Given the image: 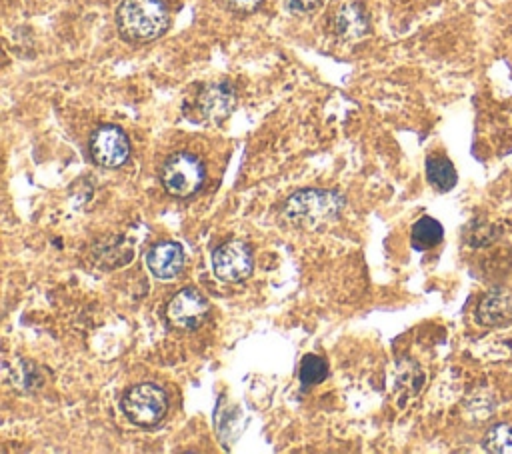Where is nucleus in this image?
Here are the masks:
<instances>
[{"instance_id": "f257e3e1", "label": "nucleus", "mask_w": 512, "mask_h": 454, "mask_svg": "<svg viewBox=\"0 0 512 454\" xmlns=\"http://www.w3.org/2000/svg\"><path fill=\"white\" fill-rule=\"evenodd\" d=\"M116 24L124 40L150 42L168 30L170 14L162 0H122Z\"/></svg>"}, {"instance_id": "f03ea898", "label": "nucleus", "mask_w": 512, "mask_h": 454, "mask_svg": "<svg viewBox=\"0 0 512 454\" xmlns=\"http://www.w3.org/2000/svg\"><path fill=\"white\" fill-rule=\"evenodd\" d=\"M344 208V196L332 190L306 188L294 192L282 206V218L296 228H318L334 220Z\"/></svg>"}, {"instance_id": "7ed1b4c3", "label": "nucleus", "mask_w": 512, "mask_h": 454, "mask_svg": "<svg viewBox=\"0 0 512 454\" xmlns=\"http://www.w3.org/2000/svg\"><path fill=\"white\" fill-rule=\"evenodd\" d=\"M204 164L190 152H176L166 158L160 168L164 190L174 198H188L204 184Z\"/></svg>"}, {"instance_id": "20e7f679", "label": "nucleus", "mask_w": 512, "mask_h": 454, "mask_svg": "<svg viewBox=\"0 0 512 454\" xmlns=\"http://www.w3.org/2000/svg\"><path fill=\"white\" fill-rule=\"evenodd\" d=\"M122 412L136 426H156L168 412L166 392L152 382H140L124 394Z\"/></svg>"}, {"instance_id": "39448f33", "label": "nucleus", "mask_w": 512, "mask_h": 454, "mask_svg": "<svg viewBox=\"0 0 512 454\" xmlns=\"http://www.w3.org/2000/svg\"><path fill=\"white\" fill-rule=\"evenodd\" d=\"M252 268V250L242 240H228L212 252V270L224 282H240L252 274Z\"/></svg>"}, {"instance_id": "423d86ee", "label": "nucleus", "mask_w": 512, "mask_h": 454, "mask_svg": "<svg viewBox=\"0 0 512 454\" xmlns=\"http://www.w3.org/2000/svg\"><path fill=\"white\" fill-rule=\"evenodd\" d=\"M90 156L104 168H118L130 156V142L122 128L114 124L98 126L90 136Z\"/></svg>"}, {"instance_id": "0eeeda50", "label": "nucleus", "mask_w": 512, "mask_h": 454, "mask_svg": "<svg viewBox=\"0 0 512 454\" xmlns=\"http://www.w3.org/2000/svg\"><path fill=\"white\" fill-rule=\"evenodd\" d=\"M208 318V302L196 288H182L166 306V320L176 330H196Z\"/></svg>"}, {"instance_id": "6e6552de", "label": "nucleus", "mask_w": 512, "mask_h": 454, "mask_svg": "<svg viewBox=\"0 0 512 454\" xmlns=\"http://www.w3.org/2000/svg\"><path fill=\"white\" fill-rule=\"evenodd\" d=\"M236 106V92L228 82H212L196 96V112L204 122H222Z\"/></svg>"}, {"instance_id": "1a4fd4ad", "label": "nucleus", "mask_w": 512, "mask_h": 454, "mask_svg": "<svg viewBox=\"0 0 512 454\" xmlns=\"http://www.w3.org/2000/svg\"><path fill=\"white\" fill-rule=\"evenodd\" d=\"M146 266L160 280L176 278L184 268L182 246L172 240L154 244L146 254Z\"/></svg>"}, {"instance_id": "9d476101", "label": "nucleus", "mask_w": 512, "mask_h": 454, "mask_svg": "<svg viewBox=\"0 0 512 454\" xmlns=\"http://www.w3.org/2000/svg\"><path fill=\"white\" fill-rule=\"evenodd\" d=\"M332 32L344 40L362 38L368 32V16L356 2H342L332 14Z\"/></svg>"}, {"instance_id": "9b49d317", "label": "nucleus", "mask_w": 512, "mask_h": 454, "mask_svg": "<svg viewBox=\"0 0 512 454\" xmlns=\"http://www.w3.org/2000/svg\"><path fill=\"white\" fill-rule=\"evenodd\" d=\"M476 320L482 326H500L512 320V296L504 290L488 292L476 308Z\"/></svg>"}, {"instance_id": "f8f14e48", "label": "nucleus", "mask_w": 512, "mask_h": 454, "mask_svg": "<svg viewBox=\"0 0 512 454\" xmlns=\"http://www.w3.org/2000/svg\"><path fill=\"white\" fill-rule=\"evenodd\" d=\"M426 178L440 192L452 190L456 186V180H458L452 162L444 156H428V160H426Z\"/></svg>"}, {"instance_id": "ddd939ff", "label": "nucleus", "mask_w": 512, "mask_h": 454, "mask_svg": "<svg viewBox=\"0 0 512 454\" xmlns=\"http://www.w3.org/2000/svg\"><path fill=\"white\" fill-rule=\"evenodd\" d=\"M442 236H444V228L432 216H422L420 220H416V224L412 226V232H410V240L416 250H428V248L440 244Z\"/></svg>"}, {"instance_id": "4468645a", "label": "nucleus", "mask_w": 512, "mask_h": 454, "mask_svg": "<svg viewBox=\"0 0 512 454\" xmlns=\"http://www.w3.org/2000/svg\"><path fill=\"white\" fill-rule=\"evenodd\" d=\"M112 256H120L124 262H130L132 260V246L124 238H112V240L94 248L96 262H100L106 268H116Z\"/></svg>"}, {"instance_id": "2eb2a0df", "label": "nucleus", "mask_w": 512, "mask_h": 454, "mask_svg": "<svg viewBox=\"0 0 512 454\" xmlns=\"http://www.w3.org/2000/svg\"><path fill=\"white\" fill-rule=\"evenodd\" d=\"M328 376V364L318 354H306L300 362V382L304 386H316Z\"/></svg>"}, {"instance_id": "dca6fc26", "label": "nucleus", "mask_w": 512, "mask_h": 454, "mask_svg": "<svg viewBox=\"0 0 512 454\" xmlns=\"http://www.w3.org/2000/svg\"><path fill=\"white\" fill-rule=\"evenodd\" d=\"M484 448L496 454H512V424H496L484 438Z\"/></svg>"}, {"instance_id": "f3484780", "label": "nucleus", "mask_w": 512, "mask_h": 454, "mask_svg": "<svg viewBox=\"0 0 512 454\" xmlns=\"http://www.w3.org/2000/svg\"><path fill=\"white\" fill-rule=\"evenodd\" d=\"M264 0H224V4L236 14H252L262 6Z\"/></svg>"}, {"instance_id": "a211bd4d", "label": "nucleus", "mask_w": 512, "mask_h": 454, "mask_svg": "<svg viewBox=\"0 0 512 454\" xmlns=\"http://www.w3.org/2000/svg\"><path fill=\"white\" fill-rule=\"evenodd\" d=\"M322 0H286V8L294 14H308L318 8Z\"/></svg>"}]
</instances>
